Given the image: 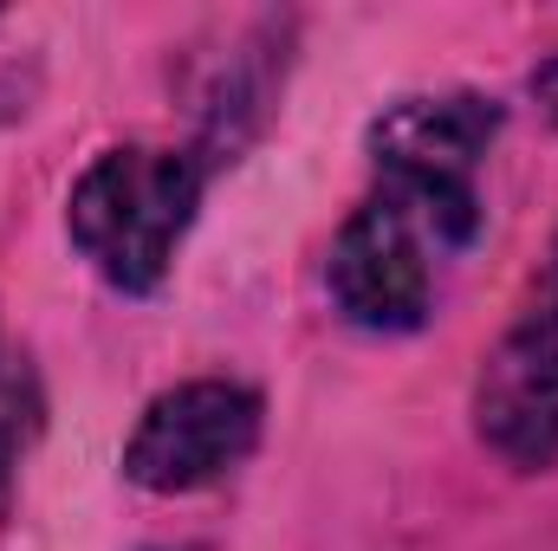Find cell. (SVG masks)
Here are the masks:
<instances>
[{
	"instance_id": "2",
	"label": "cell",
	"mask_w": 558,
	"mask_h": 551,
	"mask_svg": "<svg viewBox=\"0 0 558 551\" xmlns=\"http://www.w3.org/2000/svg\"><path fill=\"white\" fill-rule=\"evenodd\" d=\"M208 195V162L175 143H118L85 162V175L65 195V234L78 260L111 292L149 298Z\"/></svg>"
},
{
	"instance_id": "4",
	"label": "cell",
	"mask_w": 558,
	"mask_h": 551,
	"mask_svg": "<svg viewBox=\"0 0 558 551\" xmlns=\"http://www.w3.org/2000/svg\"><path fill=\"white\" fill-rule=\"evenodd\" d=\"M260 428H267L260 390L234 377H189L143 403L137 428L124 434V480L162 500L202 493L254 461Z\"/></svg>"
},
{
	"instance_id": "5",
	"label": "cell",
	"mask_w": 558,
	"mask_h": 551,
	"mask_svg": "<svg viewBox=\"0 0 558 551\" xmlns=\"http://www.w3.org/2000/svg\"><path fill=\"white\" fill-rule=\"evenodd\" d=\"M500 137V105L481 91H416L377 111L371 162L416 175H481V156Z\"/></svg>"
},
{
	"instance_id": "6",
	"label": "cell",
	"mask_w": 558,
	"mask_h": 551,
	"mask_svg": "<svg viewBox=\"0 0 558 551\" xmlns=\"http://www.w3.org/2000/svg\"><path fill=\"white\" fill-rule=\"evenodd\" d=\"M33 377H26V357H13L0 344V500L13 487V467L26 454V434H33Z\"/></svg>"
},
{
	"instance_id": "1",
	"label": "cell",
	"mask_w": 558,
	"mask_h": 551,
	"mask_svg": "<svg viewBox=\"0 0 558 551\" xmlns=\"http://www.w3.org/2000/svg\"><path fill=\"white\" fill-rule=\"evenodd\" d=\"M487 208L474 175H416V169H377L371 195L351 208V221L331 241L325 292L344 325L403 338L435 318L441 273L481 241Z\"/></svg>"
},
{
	"instance_id": "7",
	"label": "cell",
	"mask_w": 558,
	"mask_h": 551,
	"mask_svg": "<svg viewBox=\"0 0 558 551\" xmlns=\"http://www.w3.org/2000/svg\"><path fill=\"white\" fill-rule=\"evenodd\" d=\"M526 98H533V105H539V111L558 124V59H546V65L526 78Z\"/></svg>"
},
{
	"instance_id": "3",
	"label": "cell",
	"mask_w": 558,
	"mask_h": 551,
	"mask_svg": "<svg viewBox=\"0 0 558 551\" xmlns=\"http://www.w3.org/2000/svg\"><path fill=\"white\" fill-rule=\"evenodd\" d=\"M474 434L520 474L558 467V234L474 377Z\"/></svg>"
}]
</instances>
